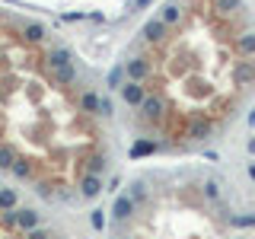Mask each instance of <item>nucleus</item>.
Segmentation results:
<instances>
[{
  "mask_svg": "<svg viewBox=\"0 0 255 239\" xmlns=\"http://www.w3.org/2000/svg\"><path fill=\"white\" fill-rule=\"evenodd\" d=\"M140 35H143V42H150V45H163L166 38H169V26H166V22L156 16V19H147V22H143Z\"/></svg>",
  "mask_w": 255,
  "mask_h": 239,
  "instance_id": "f03ea898",
  "label": "nucleus"
},
{
  "mask_svg": "<svg viewBox=\"0 0 255 239\" xmlns=\"http://www.w3.org/2000/svg\"><path fill=\"white\" fill-rule=\"evenodd\" d=\"M131 217H134V201H131V195H118L115 204H112V220H115V223H128Z\"/></svg>",
  "mask_w": 255,
  "mask_h": 239,
  "instance_id": "7ed1b4c3",
  "label": "nucleus"
},
{
  "mask_svg": "<svg viewBox=\"0 0 255 239\" xmlns=\"http://www.w3.org/2000/svg\"><path fill=\"white\" fill-rule=\"evenodd\" d=\"M125 74H128V80L140 83V80L150 77V61H147V58H131V61L125 64Z\"/></svg>",
  "mask_w": 255,
  "mask_h": 239,
  "instance_id": "39448f33",
  "label": "nucleus"
},
{
  "mask_svg": "<svg viewBox=\"0 0 255 239\" xmlns=\"http://www.w3.org/2000/svg\"><path fill=\"white\" fill-rule=\"evenodd\" d=\"M122 90V99H125V106H131V109H137L140 106V99H143V93H147V86L143 83H134V80H128V83L118 86Z\"/></svg>",
  "mask_w": 255,
  "mask_h": 239,
  "instance_id": "20e7f679",
  "label": "nucleus"
},
{
  "mask_svg": "<svg viewBox=\"0 0 255 239\" xmlns=\"http://www.w3.org/2000/svg\"><path fill=\"white\" fill-rule=\"evenodd\" d=\"M77 188H80V195H83V198H96V195L102 191V179H99V175H90V172H86V175H80Z\"/></svg>",
  "mask_w": 255,
  "mask_h": 239,
  "instance_id": "423d86ee",
  "label": "nucleus"
},
{
  "mask_svg": "<svg viewBox=\"0 0 255 239\" xmlns=\"http://www.w3.org/2000/svg\"><path fill=\"white\" fill-rule=\"evenodd\" d=\"M0 239H58L42 227L35 211H3L0 207Z\"/></svg>",
  "mask_w": 255,
  "mask_h": 239,
  "instance_id": "f257e3e1",
  "label": "nucleus"
},
{
  "mask_svg": "<svg viewBox=\"0 0 255 239\" xmlns=\"http://www.w3.org/2000/svg\"><path fill=\"white\" fill-rule=\"evenodd\" d=\"M153 150H156V143H150V140H137L131 153H134V156H140V153H153Z\"/></svg>",
  "mask_w": 255,
  "mask_h": 239,
  "instance_id": "0eeeda50",
  "label": "nucleus"
}]
</instances>
